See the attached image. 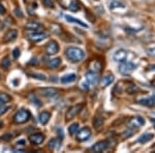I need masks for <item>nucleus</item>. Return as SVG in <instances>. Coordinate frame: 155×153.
<instances>
[{
    "mask_svg": "<svg viewBox=\"0 0 155 153\" xmlns=\"http://www.w3.org/2000/svg\"><path fill=\"white\" fill-rule=\"evenodd\" d=\"M12 56H14L15 59L19 58V57H20V50L18 49V48L14 49V51H12Z\"/></svg>",
    "mask_w": 155,
    "mask_h": 153,
    "instance_id": "obj_34",
    "label": "nucleus"
},
{
    "mask_svg": "<svg viewBox=\"0 0 155 153\" xmlns=\"http://www.w3.org/2000/svg\"><path fill=\"white\" fill-rule=\"evenodd\" d=\"M110 142L108 141V140H104V141H100L98 142V143H96L95 145H93V146L90 148V150L92 151V152H95V153H99V152H103L104 150H107L109 147V145H110Z\"/></svg>",
    "mask_w": 155,
    "mask_h": 153,
    "instance_id": "obj_7",
    "label": "nucleus"
},
{
    "mask_svg": "<svg viewBox=\"0 0 155 153\" xmlns=\"http://www.w3.org/2000/svg\"><path fill=\"white\" fill-rule=\"evenodd\" d=\"M136 69V64L132 62H121V65L119 66V71L124 75H129L134 69Z\"/></svg>",
    "mask_w": 155,
    "mask_h": 153,
    "instance_id": "obj_3",
    "label": "nucleus"
},
{
    "mask_svg": "<svg viewBox=\"0 0 155 153\" xmlns=\"http://www.w3.org/2000/svg\"><path fill=\"white\" fill-rule=\"evenodd\" d=\"M56 143H57L56 140H52V141H50V143H49V147L51 149H54L55 146H56Z\"/></svg>",
    "mask_w": 155,
    "mask_h": 153,
    "instance_id": "obj_38",
    "label": "nucleus"
},
{
    "mask_svg": "<svg viewBox=\"0 0 155 153\" xmlns=\"http://www.w3.org/2000/svg\"><path fill=\"white\" fill-rule=\"evenodd\" d=\"M29 64H30V65H37V64H38V60L36 58H32L30 60V62H29Z\"/></svg>",
    "mask_w": 155,
    "mask_h": 153,
    "instance_id": "obj_39",
    "label": "nucleus"
},
{
    "mask_svg": "<svg viewBox=\"0 0 155 153\" xmlns=\"http://www.w3.org/2000/svg\"><path fill=\"white\" fill-rule=\"evenodd\" d=\"M14 12H15V15H16L17 17H19V18H23V17H24L23 12H22V10H20L19 7H16Z\"/></svg>",
    "mask_w": 155,
    "mask_h": 153,
    "instance_id": "obj_33",
    "label": "nucleus"
},
{
    "mask_svg": "<svg viewBox=\"0 0 155 153\" xmlns=\"http://www.w3.org/2000/svg\"><path fill=\"white\" fill-rule=\"evenodd\" d=\"M42 2H44V4H45L46 6L49 7V8H53V7H54V3H53L52 0H42Z\"/></svg>",
    "mask_w": 155,
    "mask_h": 153,
    "instance_id": "obj_32",
    "label": "nucleus"
},
{
    "mask_svg": "<svg viewBox=\"0 0 155 153\" xmlns=\"http://www.w3.org/2000/svg\"><path fill=\"white\" fill-rule=\"evenodd\" d=\"M75 80H77V75H75V73H71V75H64V77H62L60 81H61V83H63V84H68V83L75 82Z\"/></svg>",
    "mask_w": 155,
    "mask_h": 153,
    "instance_id": "obj_20",
    "label": "nucleus"
},
{
    "mask_svg": "<svg viewBox=\"0 0 155 153\" xmlns=\"http://www.w3.org/2000/svg\"><path fill=\"white\" fill-rule=\"evenodd\" d=\"M12 134H4L2 138H1V140H3V141H10L12 140Z\"/></svg>",
    "mask_w": 155,
    "mask_h": 153,
    "instance_id": "obj_37",
    "label": "nucleus"
},
{
    "mask_svg": "<svg viewBox=\"0 0 155 153\" xmlns=\"http://www.w3.org/2000/svg\"><path fill=\"white\" fill-rule=\"evenodd\" d=\"M86 80L89 84L91 85H95L97 83V80H98V77H97L96 73H93V71H88L86 73Z\"/></svg>",
    "mask_w": 155,
    "mask_h": 153,
    "instance_id": "obj_15",
    "label": "nucleus"
},
{
    "mask_svg": "<svg viewBox=\"0 0 155 153\" xmlns=\"http://www.w3.org/2000/svg\"><path fill=\"white\" fill-rule=\"evenodd\" d=\"M10 65V59L8 57H4L1 60V62H0V67L3 69H8Z\"/></svg>",
    "mask_w": 155,
    "mask_h": 153,
    "instance_id": "obj_24",
    "label": "nucleus"
},
{
    "mask_svg": "<svg viewBox=\"0 0 155 153\" xmlns=\"http://www.w3.org/2000/svg\"><path fill=\"white\" fill-rule=\"evenodd\" d=\"M150 120H151V122L153 123V126H154V128H155V119H154V118H151Z\"/></svg>",
    "mask_w": 155,
    "mask_h": 153,
    "instance_id": "obj_42",
    "label": "nucleus"
},
{
    "mask_svg": "<svg viewBox=\"0 0 155 153\" xmlns=\"http://www.w3.org/2000/svg\"><path fill=\"white\" fill-rule=\"evenodd\" d=\"M92 123H93V126L95 127L96 129H99V128L103 125V118L95 117L93 119V121H92Z\"/></svg>",
    "mask_w": 155,
    "mask_h": 153,
    "instance_id": "obj_23",
    "label": "nucleus"
},
{
    "mask_svg": "<svg viewBox=\"0 0 155 153\" xmlns=\"http://www.w3.org/2000/svg\"><path fill=\"white\" fill-rule=\"evenodd\" d=\"M2 125H3V124H2V122L0 121V127H2Z\"/></svg>",
    "mask_w": 155,
    "mask_h": 153,
    "instance_id": "obj_45",
    "label": "nucleus"
},
{
    "mask_svg": "<svg viewBox=\"0 0 155 153\" xmlns=\"http://www.w3.org/2000/svg\"><path fill=\"white\" fill-rule=\"evenodd\" d=\"M38 94H40L44 97H53L56 96L59 93V90L54 87H47V88H39L37 90Z\"/></svg>",
    "mask_w": 155,
    "mask_h": 153,
    "instance_id": "obj_5",
    "label": "nucleus"
},
{
    "mask_svg": "<svg viewBox=\"0 0 155 153\" xmlns=\"http://www.w3.org/2000/svg\"><path fill=\"white\" fill-rule=\"evenodd\" d=\"M125 91L128 94H136V92H140L141 89L139 88V86H136V84H129L126 88H125Z\"/></svg>",
    "mask_w": 155,
    "mask_h": 153,
    "instance_id": "obj_19",
    "label": "nucleus"
},
{
    "mask_svg": "<svg viewBox=\"0 0 155 153\" xmlns=\"http://www.w3.org/2000/svg\"><path fill=\"white\" fill-rule=\"evenodd\" d=\"M60 63H61V59L60 58H54V59L49 60L48 63H47V65H48L49 69H56V67H58V66L60 65Z\"/></svg>",
    "mask_w": 155,
    "mask_h": 153,
    "instance_id": "obj_22",
    "label": "nucleus"
},
{
    "mask_svg": "<svg viewBox=\"0 0 155 153\" xmlns=\"http://www.w3.org/2000/svg\"><path fill=\"white\" fill-rule=\"evenodd\" d=\"M65 18H66V20H67L68 22H73V23H78L79 25H81V26H83V27H87V25L85 23H83L82 21H80L79 19H75V18H73V17H71V16H65Z\"/></svg>",
    "mask_w": 155,
    "mask_h": 153,
    "instance_id": "obj_28",
    "label": "nucleus"
},
{
    "mask_svg": "<svg viewBox=\"0 0 155 153\" xmlns=\"http://www.w3.org/2000/svg\"><path fill=\"white\" fill-rule=\"evenodd\" d=\"M82 109H83V104H79V105H75V106L71 107L65 114V119L66 120H71V119H73L78 114L82 111Z\"/></svg>",
    "mask_w": 155,
    "mask_h": 153,
    "instance_id": "obj_4",
    "label": "nucleus"
},
{
    "mask_svg": "<svg viewBox=\"0 0 155 153\" xmlns=\"http://www.w3.org/2000/svg\"><path fill=\"white\" fill-rule=\"evenodd\" d=\"M91 137V129L89 127H83L82 129L77 134V140L79 142L87 141Z\"/></svg>",
    "mask_w": 155,
    "mask_h": 153,
    "instance_id": "obj_8",
    "label": "nucleus"
},
{
    "mask_svg": "<svg viewBox=\"0 0 155 153\" xmlns=\"http://www.w3.org/2000/svg\"><path fill=\"white\" fill-rule=\"evenodd\" d=\"M28 98H29V100H30L33 105H35L36 107L42 106V102H40L39 99L35 96V94H32V93H30V94H29V96H28Z\"/></svg>",
    "mask_w": 155,
    "mask_h": 153,
    "instance_id": "obj_27",
    "label": "nucleus"
},
{
    "mask_svg": "<svg viewBox=\"0 0 155 153\" xmlns=\"http://www.w3.org/2000/svg\"><path fill=\"white\" fill-rule=\"evenodd\" d=\"M153 97H154V98H155V93H154V94H153Z\"/></svg>",
    "mask_w": 155,
    "mask_h": 153,
    "instance_id": "obj_47",
    "label": "nucleus"
},
{
    "mask_svg": "<svg viewBox=\"0 0 155 153\" xmlns=\"http://www.w3.org/2000/svg\"><path fill=\"white\" fill-rule=\"evenodd\" d=\"M31 118V114L28 110H20L12 117V120L16 124H23Z\"/></svg>",
    "mask_w": 155,
    "mask_h": 153,
    "instance_id": "obj_2",
    "label": "nucleus"
},
{
    "mask_svg": "<svg viewBox=\"0 0 155 153\" xmlns=\"http://www.w3.org/2000/svg\"><path fill=\"white\" fill-rule=\"evenodd\" d=\"M153 137H154V134H149V132H147V134H144L143 136H141V137L138 139V143L145 144V143H147V142L150 141V140H152Z\"/></svg>",
    "mask_w": 155,
    "mask_h": 153,
    "instance_id": "obj_21",
    "label": "nucleus"
},
{
    "mask_svg": "<svg viewBox=\"0 0 155 153\" xmlns=\"http://www.w3.org/2000/svg\"><path fill=\"white\" fill-rule=\"evenodd\" d=\"M78 129H79V124L78 123H73L71 126L68 127V132H69L71 136H75L77 134Z\"/></svg>",
    "mask_w": 155,
    "mask_h": 153,
    "instance_id": "obj_29",
    "label": "nucleus"
},
{
    "mask_svg": "<svg viewBox=\"0 0 155 153\" xmlns=\"http://www.w3.org/2000/svg\"><path fill=\"white\" fill-rule=\"evenodd\" d=\"M68 8H69V10H71V12H78V10H80V4H79V2H78L77 0H73Z\"/></svg>",
    "mask_w": 155,
    "mask_h": 153,
    "instance_id": "obj_30",
    "label": "nucleus"
},
{
    "mask_svg": "<svg viewBox=\"0 0 155 153\" xmlns=\"http://www.w3.org/2000/svg\"><path fill=\"white\" fill-rule=\"evenodd\" d=\"M30 77H33L34 79H38V80H42V81H45L46 80V77L44 75H40V73H29Z\"/></svg>",
    "mask_w": 155,
    "mask_h": 153,
    "instance_id": "obj_31",
    "label": "nucleus"
},
{
    "mask_svg": "<svg viewBox=\"0 0 155 153\" xmlns=\"http://www.w3.org/2000/svg\"><path fill=\"white\" fill-rule=\"evenodd\" d=\"M8 107H6V106H4V105H2V106H0V116L2 115V114H4L5 112L8 110Z\"/></svg>",
    "mask_w": 155,
    "mask_h": 153,
    "instance_id": "obj_35",
    "label": "nucleus"
},
{
    "mask_svg": "<svg viewBox=\"0 0 155 153\" xmlns=\"http://www.w3.org/2000/svg\"><path fill=\"white\" fill-rule=\"evenodd\" d=\"M101 69V65L98 61H93L91 62V67H90V71H93V73H98Z\"/></svg>",
    "mask_w": 155,
    "mask_h": 153,
    "instance_id": "obj_26",
    "label": "nucleus"
},
{
    "mask_svg": "<svg viewBox=\"0 0 155 153\" xmlns=\"http://www.w3.org/2000/svg\"><path fill=\"white\" fill-rule=\"evenodd\" d=\"M50 118H51V114H50L49 112H42V113L39 114V116H38L39 122L44 125L47 124V123L49 122Z\"/></svg>",
    "mask_w": 155,
    "mask_h": 153,
    "instance_id": "obj_18",
    "label": "nucleus"
},
{
    "mask_svg": "<svg viewBox=\"0 0 155 153\" xmlns=\"http://www.w3.org/2000/svg\"><path fill=\"white\" fill-rule=\"evenodd\" d=\"M152 148H153V149H155V145H153V147H152Z\"/></svg>",
    "mask_w": 155,
    "mask_h": 153,
    "instance_id": "obj_46",
    "label": "nucleus"
},
{
    "mask_svg": "<svg viewBox=\"0 0 155 153\" xmlns=\"http://www.w3.org/2000/svg\"><path fill=\"white\" fill-rule=\"evenodd\" d=\"M140 105H143L146 107H155V98L154 97H146V98H142L139 100Z\"/></svg>",
    "mask_w": 155,
    "mask_h": 153,
    "instance_id": "obj_16",
    "label": "nucleus"
},
{
    "mask_svg": "<svg viewBox=\"0 0 155 153\" xmlns=\"http://www.w3.org/2000/svg\"><path fill=\"white\" fill-rule=\"evenodd\" d=\"M113 82H114V75H112V73H108V75H106L101 79L100 85H101V87L106 88V87H108V86H110Z\"/></svg>",
    "mask_w": 155,
    "mask_h": 153,
    "instance_id": "obj_14",
    "label": "nucleus"
},
{
    "mask_svg": "<svg viewBox=\"0 0 155 153\" xmlns=\"http://www.w3.org/2000/svg\"><path fill=\"white\" fill-rule=\"evenodd\" d=\"M10 101V96L6 93H0V106L5 105Z\"/></svg>",
    "mask_w": 155,
    "mask_h": 153,
    "instance_id": "obj_25",
    "label": "nucleus"
},
{
    "mask_svg": "<svg viewBox=\"0 0 155 153\" xmlns=\"http://www.w3.org/2000/svg\"><path fill=\"white\" fill-rule=\"evenodd\" d=\"M147 52H148V54L150 55V56L155 57V47H153V48H150V49H148V50H147Z\"/></svg>",
    "mask_w": 155,
    "mask_h": 153,
    "instance_id": "obj_36",
    "label": "nucleus"
},
{
    "mask_svg": "<svg viewBox=\"0 0 155 153\" xmlns=\"http://www.w3.org/2000/svg\"><path fill=\"white\" fill-rule=\"evenodd\" d=\"M27 37H28V39L30 40L31 42L36 44V42H40V40L45 39V38L47 37V34H46L45 32H39V31L33 30V32L28 33Z\"/></svg>",
    "mask_w": 155,
    "mask_h": 153,
    "instance_id": "obj_6",
    "label": "nucleus"
},
{
    "mask_svg": "<svg viewBox=\"0 0 155 153\" xmlns=\"http://www.w3.org/2000/svg\"><path fill=\"white\" fill-rule=\"evenodd\" d=\"M18 36V31L15 30V29H10L8 30L6 33L4 34V37H3V42H14L15 39L17 38Z\"/></svg>",
    "mask_w": 155,
    "mask_h": 153,
    "instance_id": "obj_13",
    "label": "nucleus"
},
{
    "mask_svg": "<svg viewBox=\"0 0 155 153\" xmlns=\"http://www.w3.org/2000/svg\"><path fill=\"white\" fill-rule=\"evenodd\" d=\"M65 55L66 58L68 60H71L73 63H77V62L82 61L85 57V53L82 49L77 47H69L65 50Z\"/></svg>",
    "mask_w": 155,
    "mask_h": 153,
    "instance_id": "obj_1",
    "label": "nucleus"
},
{
    "mask_svg": "<svg viewBox=\"0 0 155 153\" xmlns=\"http://www.w3.org/2000/svg\"><path fill=\"white\" fill-rule=\"evenodd\" d=\"M24 143H25V141H24V140H22V141H20V142H18V145H24Z\"/></svg>",
    "mask_w": 155,
    "mask_h": 153,
    "instance_id": "obj_41",
    "label": "nucleus"
},
{
    "mask_svg": "<svg viewBox=\"0 0 155 153\" xmlns=\"http://www.w3.org/2000/svg\"><path fill=\"white\" fill-rule=\"evenodd\" d=\"M126 58H127V52L123 49L117 50L113 55L114 60H115L116 62H120V63L126 61Z\"/></svg>",
    "mask_w": 155,
    "mask_h": 153,
    "instance_id": "obj_10",
    "label": "nucleus"
},
{
    "mask_svg": "<svg viewBox=\"0 0 155 153\" xmlns=\"http://www.w3.org/2000/svg\"><path fill=\"white\" fill-rule=\"evenodd\" d=\"M151 85H152V86H154V87H155V80H153L152 82H151Z\"/></svg>",
    "mask_w": 155,
    "mask_h": 153,
    "instance_id": "obj_43",
    "label": "nucleus"
},
{
    "mask_svg": "<svg viewBox=\"0 0 155 153\" xmlns=\"http://www.w3.org/2000/svg\"><path fill=\"white\" fill-rule=\"evenodd\" d=\"M5 14V8L2 6V4H0V15H4Z\"/></svg>",
    "mask_w": 155,
    "mask_h": 153,
    "instance_id": "obj_40",
    "label": "nucleus"
},
{
    "mask_svg": "<svg viewBox=\"0 0 155 153\" xmlns=\"http://www.w3.org/2000/svg\"><path fill=\"white\" fill-rule=\"evenodd\" d=\"M145 123V120H144V118L142 117H134V119L130 120L128 124V128L129 129H134V128H139L141 127L142 125H144Z\"/></svg>",
    "mask_w": 155,
    "mask_h": 153,
    "instance_id": "obj_12",
    "label": "nucleus"
},
{
    "mask_svg": "<svg viewBox=\"0 0 155 153\" xmlns=\"http://www.w3.org/2000/svg\"><path fill=\"white\" fill-rule=\"evenodd\" d=\"M59 51V46L58 42L56 40H51L46 47V53L48 55H55L57 54Z\"/></svg>",
    "mask_w": 155,
    "mask_h": 153,
    "instance_id": "obj_9",
    "label": "nucleus"
},
{
    "mask_svg": "<svg viewBox=\"0 0 155 153\" xmlns=\"http://www.w3.org/2000/svg\"><path fill=\"white\" fill-rule=\"evenodd\" d=\"M25 28L28 29V30H38V29L42 28V24L38 23V22H34V21H31L28 22V23L25 25Z\"/></svg>",
    "mask_w": 155,
    "mask_h": 153,
    "instance_id": "obj_17",
    "label": "nucleus"
},
{
    "mask_svg": "<svg viewBox=\"0 0 155 153\" xmlns=\"http://www.w3.org/2000/svg\"><path fill=\"white\" fill-rule=\"evenodd\" d=\"M2 27H3V24H2V22H0V29L2 28Z\"/></svg>",
    "mask_w": 155,
    "mask_h": 153,
    "instance_id": "obj_44",
    "label": "nucleus"
},
{
    "mask_svg": "<svg viewBox=\"0 0 155 153\" xmlns=\"http://www.w3.org/2000/svg\"><path fill=\"white\" fill-rule=\"evenodd\" d=\"M29 142L33 145H40L42 142L45 141V136L40 132H37V134H33L29 136Z\"/></svg>",
    "mask_w": 155,
    "mask_h": 153,
    "instance_id": "obj_11",
    "label": "nucleus"
}]
</instances>
